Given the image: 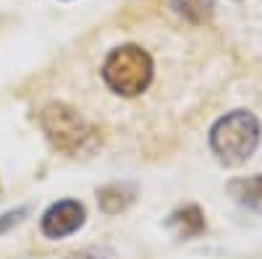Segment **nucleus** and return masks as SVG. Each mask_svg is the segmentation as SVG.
<instances>
[{
    "mask_svg": "<svg viewBox=\"0 0 262 259\" xmlns=\"http://www.w3.org/2000/svg\"><path fill=\"white\" fill-rule=\"evenodd\" d=\"M226 191L231 194V199L236 204L247 207L249 212L262 215V173L257 176H247V178H233L228 181Z\"/></svg>",
    "mask_w": 262,
    "mask_h": 259,
    "instance_id": "obj_5",
    "label": "nucleus"
},
{
    "mask_svg": "<svg viewBox=\"0 0 262 259\" xmlns=\"http://www.w3.org/2000/svg\"><path fill=\"white\" fill-rule=\"evenodd\" d=\"M24 215H27V209H24V207H21V209H11V212H6L3 218H0V236H3L8 228H13L16 223L24 220Z\"/></svg>",
    "mask_w": 262,
    "mask_h": 259,
    "instance_id": "obj_9",
    "label": "nucleus"
},
{
    "mask_svg": "<svg viewBox=\"0 0 262 259\" xmlns=\"http://www.w3.org/2000/svg\"><path fill=\"white\" fill-rule=\"evenodd\" d=\"M134 199H137V189L131 186V183H111V186L100 189V194H97L100 209H102L105 215H118V212H123Z\"/></svg>",
    "mask_w": 262,
    "mask_h": 259,
    "instance_id": "obj_7",
    "label": "nucleus"
},
{
    "mask_svg": "<svg viewBox=\"0 0 262 259\" xmlns=\"http://www.w3.org/2000/svg\"><path fill=\"white\" fill-rule=\"evenodd\" d=\"M86 220V209L81 202L76 199H60L55 204H50L45 209L39 220V228H42V236L45 239H66V236L76 233Z\"/></svg>",
    "mask_w": 262,
    "mask_h": 259,
    "instance_id": "obj_4",
    "label": "nucleus"
},
{
    "mask_svg": "<svg viewBox=\"0 0 262 259\" xmlns=\"http://www.w3.org/2000/svg\"><path fill=\"white\" fill-rule=\"evenodd\" d=\"M215 6H217V0H170L173 13L181 16L184 21H189L194 27L210 24L215 16Z\"/></svg>",
    "mask_w": 262,
    "mask_h": 259,
    "instance_id": "obj_8",
    "label": "nucleus"
},
{
    "mask_svg": "<svg viewBox=\"0 0 262 259\" xmlns=\"http://www.w3.org/2000/svg\"><path fill=\"white\" fill-rule=\"evenodd\" d=\"M165 225L176 233L179 239H194V236H200L205 230V215L196 204H186V207L173 212Z\"/></svg>",
    "mask_w": 262,
    "mask_h": 259,
    "instance_id": "obj_6",
    "label": "nucleus"
},
{
    "mask_svg": "<svg viewBox=\"0 0 262 259\" xmlns=\"http://www.w3.org/2000/svg\"><path fill=\"white\" fill-rule=\"evenodd\" d=\"M259 139H262L259 121L249 110H231L221 115L212 123L210 136H207L210 152L226 168L244 165L257 152Z\"/></svg>",
    "mask_w": 262,
    "mask_h": 259,
    "instance_id": "obj_1",
    "label": "nucleus"
},
{
    "mask_svg": "<svg viewBox=\"0 0 262 259\" xmlns=\"http://www.w3.org/2000/svg\"><path fill=\"white\" fill-rule=\"evenodd\" d=\"M39 126L45 136L53 142V147L66 155L86 152L97 139L95 126L66 102H48L39 110Z\"/></svg>",
    "mask_w": 262,
    "mask_h": 259,
    "instance_id": "obj_3",
    "label": "nucleus"
},
{
    "mask_svg": "<svg viewBox=\"0 0 262 259\" xmlns=\"http://www.w3.org/2000/svg\"><path fill=\"white\" fill-rule=\"evenodd\" d=\"M66 259H113L107 251L102 249H84V251H76V254H69Z\"/></svg>",
    "mask_w": 262,
    "mask_h": 259,
    "instance_id": "obj_10",
    "label": "nucleus"
},
{
    "mask_svg": "<svg viewBox=\"0 0 262 259\" xmlns=\"http://www.w3.org/2000/svg\"><path fill=\"white\" fill-rule=\"evenodd\" d=\"M100 74L111 92H116L121 97H137V95L147 92V86L152 84L155 63H152V55L144 48L121 45L107 53Z\"/></svg>",
    "mask_w": 262,
    "mask_h": 259,
    "instance_id": "obj_2",
    "label": "nucleus"
}]
</instances>
